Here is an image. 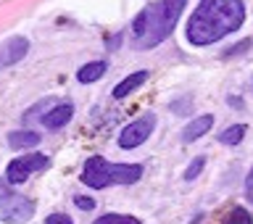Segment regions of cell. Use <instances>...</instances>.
Masks as SVG:
<instances>
[{
	"label": "cell",
	"instance_id": "obj_2",
	"mask_svg": "<svg viewBox=\"0 0 253 224\" xmlns=\"http://www.w3.org/2000/svg\"><path fill=\"white\" fill-rule=\"evenodd\" d=\"M187 0H153L132 21V43L137 50L158 47L174 32Z\"/></svg>",
	"mask_w": 253,
	"mask_h": 224
},
{
	"label": "cell",
	"instance_id": "obj_7",
	"mask_svg": "<svg viewBox=\"0 0 253 224\" xmlns=\"http://www.w3.org/2000/svg\"><path fill=\"white\" fill-rule=\"evenodd\" d=\"M29 53V40L27 37H11L0 45V71L19 63L24 55Z\"/></svg>",
	"mask_w": 253,
	"mask_h": 224
},
{
	"label": "cell",
	"instance_id": "obj_4",
	"mask_svg": "<svg viewBox=\"0 0 253 224\" xmlns=\"http://www.w3.org/2000/svg\"><path fill=\"white\" fill-rule=\"evenodd\" d=\"M0 214H3V222L8 224H21V222L32 219L35 203L29 198L13 193L8 182H0Z\"/></svg>",
	"mask_w": 253,
	"mask_h": 224
},
{
	"label": "cell",
	"instance_id": "obj_20",
	"mask_svg": "<svg viewBox=\"0 0 253 224\" xmlns=\"http://www.w3.org/2000/svg\"><path fill=\"white\" fill-rule=\"evenodd\" d=\"M245 190H251V193H253V169L248 172V179H245Z\"/></svg>",
	"mask_w": 253,
	"mask_h": 224
},
{
	"label": "cell",
	"instance_id": "obj_9",
	"mask_svg": "<svg viewBox=\"0 0 253 224\" xmlns=\"http://www.w3.org/2000/svg\"><path fill=\"white\" fill-rule=\"evenodd\" d=\"M213 127V116L211 114H203V116H195L185 130H182V142H195L198 137H203Z\"/></svg>",
	"mask_w": 253,
	"mask_h": 224
},
{
	"label": "cell",
	"instance_id": "obj_19",
	"mask_svg": "<svg viewBox=\"0 0 253 224\" xmlns=\"http://www.w3.org/2000/svg\"><path fill=\"white\" fill-rule=\"evenodd\" d=\"M245 47H251V40H245V43H240V45H235V47H229L227 50V55H237L240 50H245Z\"/></svg>",
	"mask_w": 253,
	"mask_h": 224
},
{
	"label": "cell",
	"instance_id": "obj_10",
	"mask_svg": "<svg viewBox=\"0 0 253 224\" xmlns=\"http://www.w3.org/2000/svg\"><path fill=\"white\" fill-rule=\"evenodd\" d=\"M148 79V71L145 69H140V71H134V74H129L126 79H122L116 87H114V98H126L129 92H134L137 87L142 85Z\"/></svg>",
	"mask_w": 253,
	"mask_h": 224
},
{
	"label": "cell",
	"instance_id": "obj_16",
	"mask_svg": "<svg viewBox=\"0 0 253 224\" xmlns=\"http://www.w3.org/2000/svg\"><path fill=\"white\" fill-rule=\"evenodd\" d=\"M203 169H206V158H203V156L193 158V164H190L187 169H185V179H187V182H193V179H195V177H198V174H201Z\"/></svg>",
	"mask_w": 253,
	"mask_h": 224
},
{
	"label": "cell",
	"instance_id": "obj_3",
	"mask_svg": "<svg viewBox=\"0 0 253 224\" xmlns=\"http://www.w3.org/2000/svg\"><path fill=\"white\" fill-rule=\"evenodd\" d=\"M140 177H142L140 164H111L100 156H92L84 161V169L79 179L92 190H103L111 185H134Z\"/></svg>",
	"mask_w": 253,
	"mask_h": 224
},
{
	"label": "cell",
	"instance_id": "obj_13",
	"mask_svg": "<svg viewBox=\"0 0 253 224\" xmlns=\"http://www.w3.org/2000/svg\"><path fill=\"white\" fill-rule=\"evenodd\" d=\"M245 132H248V127H245V124H232V127H227V130L219 134V142H221V145H240L243 137H245Z\"/></svg>",
	"mask_w": 253,
	"mask_h": 224
},
{
	"label": "cell",
	"instance_id": "obj_18",
	"mask_svg": "<svg viewBox=\"0 0 253 224\" xmlns=\"http://www.w3.org/2000/svg\"><path fill=\"white\" fill-rule=\"evenodd\" d=\"M45 224H74V222H71L66 214H50V217L45 219Z\"/></svg>",
	"mask_w": 253,
	"mask_h": 224
},
{
	"label": "cell",
	"instance_id": "obj_12",
	"mask_svg": "<svg viewBox=\"0 0 253 224\" xmlns=\"http://www.w3.org/2000/svg\"><path fill=\"white\" fill-rule=\"evenodd\" d=\"M8 145H11V148H16V150L35 148V145H40V134H37V132H32V130L11 132V134H8Z\"/></svg>",
	"mask_w": 253,
	"mask_h": 224
},
{
	"label": "cell",
	"instance_id": "obj_15",
	"mask_svg": "<svg viewBox=\"0 0 253 224\" xmlns=\"http://www.w3.org/2000/svg\"><path fill=\"white\" fill-rule=\"evenodd\" d=\"M224 224H253V217H251L245 209H240V206H237V209L229 211V217H227Z\"/></svg>",
	"mask_w": 253,
	"mask_h": 224
},
{
	"label": "cell",
	"instance_id": "obj_5",
	"mask_svg": "<svg viewBox=\"0 0 253 224\" xmlns=\"http://www.w3.org/2000/svg\"><path fill=\"white\" fill-rule=\"evenodd\" d=\"M45 166H47L45 153H27L21 158H13L5 169V182L8 185H21V182H27L35 172H42Z\"/></svg>",
	"mask_w": 253,
	"mask_h": 224
},
{
	"label": "cell",
	"instance_id": "obj_17",
	"mask_svg": "<svg viewBox=\"0 0 253 224\" xmlns=\"http://www.w3.org/2000/svg\"><path fill=\"white\" fill-rule=\"evenodd\" d=\"M74 206H79L82 211H92L95 201H92V198H87V195H74Z\"/></svg>",
	"mask_w": 253,
	"mask_h": 224
},
{
	"label": "cell",
	"instance_id": "obj_8",
	"mask_svg": "<svg viewBox=\"0 0 253 224\" xmlns=\"http://www.w3.org/2000/svg\"><path fill=\"white\" fill-rule=\"evenodd\" d=\"M71 116H74V106H71V103H58V106H53L50 111H45V114L40 116V122H42L47 130H61V127H66L71 122Z\"/></svg>",
	"mask_w": 253,
	"mask_h": 224
},
{
	"label": "cell",
	"instance_id": "obj_11",
	"mask_svg": "<svg viewBox=\"0 0 253 224\" xmlns=\"http://www.w3.org/2000/svg\"><path fill=\"white\" fill-rule=\"evenodd\" d=\"M106 71H108V63L106 61H92V63H84V66L77 71V79L82 85H90V82H95V79H100Z\"/></svg>",
	"mask_w": 253,
	"mask_h": 224
},
{
	"label": "cell",
	"instance_id": "obj_6",
	"mask_svg": "<svg viewBox=\"0 0 253 224\" xmlns=\"http://www.w3.org/2000/svg\"><path fill=\"white\" fill-rule=\"evenodd\" d=\"M156 130V116L153 114H145V116H140L137 122H132V124H126L122 134H119V145H122L124 150H132V148H137L142 145L150 134H153Z\"/></svg>",
	"mask_w": 253,
	"mask_h": 224
},
{
	"label": "cell",
	"instance_id": "obj_14",
	"mask_svg": "<svg viewBox=\"0 0 253 224\" xmlns=\"http://www.w3.org/2000/svg\"><path fill=\"white\" fill-rule=\"evenodd\" d=\"M92 224H140L134 217H126V214H103L100 219H95Z\"/></svg>",
	"mask_w": 253,
	"mask_h": 224
},
{
	"label": "cell",
	"instance_id": "obj_1",
	"mask_svg": "<svg viewBox=\"0 0 253 224\" xmlns=\"http://www.w3.org/2000/svg\"><path fill=\"white\" fill-rule=\"evenodd\" d=\"M243 21H245L243 0H201L193 16L187 19L185 35L190 45L206 47L237 32L243 27Z\"/></svg>",
	"mask_w": 253,
	"mask_h": 224
}]
</instances>
